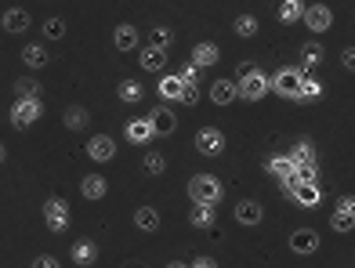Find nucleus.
<instances>
[{
  "mask_svg": "<svg viewBox=\"0 0 355 268\" xmlns=\"http://www.w3.org/2000/svg\"><path fill=\"white\" fill-rule=\"evenodd\" d=\"M178 76H182V80H185V84H196V76H200V66H196V62H192V58H189V62H185V69H182V73H178Z\"/></svg>",
  "mask_w": 355,
  "mask_h": 268,
  "instance_id": "nucleus-38",
  "label": "nucleus"
},
{
  "mask_svg": "<svg viewBox=\"0 0 355 268\" xmlns=\"http://www.w3.org/2000/svg\"><path fill=\"white\" fill-rule=\"evenodd\" d=\"M149 120H153V127H156V134H159V138H171V134L178 131V116L171 113L167 105H156L153 113H149Z\"/></svg>",
  "mask_w": 355,
  "mask_h": 268,
  "instance_id": "nucleus-14",
  "label": "nucleus"
},
{
  "mask_svg": "<svg viewBox=\"0 0 355 268\" xmlns=\"http://www.w3.org/2000/svg\"><path fill=\"white\" fill-rule=\"evenodd\" d=\"M62 123H66L69 131H84L87 123H91V113H87L84 105H69L66 113H62Z\"/></svg>",
  "mask_w": 355,
  "mask_h": 268,
  "instance_id": "nucleus-24",
  "label": "nucleus"
},
{
  "mask_svg": "<svg viewBox=\"0 0 355 268\" xmlns=\"http://www.w3.org/2000/svg\"><path fill=\"white\" fill-rule=\"evenodd\" d=\"M33 265H37V268H58V258H51V254H44V258H37Z\"/></svg>",
  "mask_w": 355,
  "mask_h": 268,
  "instance_id": "nucleus-43",
  "label": "nucleus"
},
{
  "mask_svg": "<svg viewBox=\"0 0 355 268\" xmlns=\"http://www.w3.org/2000/svg\"><path fill=\"white\" fill-rule=\"evenodd\" d=\"M196 152L207 156V160H218V156L225 152V134L218 127H203L196 131Z\"/></svg>",
  "mask_w": 355,
  "mask_h": 268,
  "instance_id": "nucleus-6",
  "label": "nucleus"
},
{
  "mask_svg": "<svg viewBox=\"0 0 355 268\" xmlns=\"http://www.w3.org/2000/svg\"><path fill=\"white\" fill-rule=\"evenodd\" d=\"M221 196H225V185L214 178V175H192L189 178V199L192 203H221Z\"/></svg>",
  "mask_w": 355,
  "mask_h": 268,
  "instance_id": "nucleus-3",
  "label": "nucleus"
},
{
  "mask_svg": "<svg viewBox=\"0 0 355 268\" xmlns=\"http://www.w3.org/2000/svg\"><path fill=\"white\" fill-rule=\"evenodd\" d=\"M290 156H294L297 163H301V160H315V145H312L309 138H297V141H294V149H290Z\"/></svg>",
  "mask_w": 355,
  "mask_h": 268,
  "instance_id": "nucleus-35",
  "label": "nucleus"
},
{
  "mask_svg": "<svg viewBox=\"0 0 355 268\" xmlns=\"http://www.w3.org/2000/svg\"><path fill=\"white\" fill-rule=\"evenodd\" d=\"M138 44H141V37H138V29L131 26V22H120L116 29H112V47L116 51H138Z\"/></svg>",
  "mask_w": 355,
  "mask_h": 268,
  "instance_id": "nucleus-11",
  "label": "nucleus"
},
{
  "mask_svg": "<svg viewBox=\"0 0 355 268\" xmlns=\"http://www.w3.org/2000/svg\"><path fill=\"white\" fill-rule=\"evenodd\" d=\"M189 58L196 62L200 69H211V66H218L221 51H218V44H211V40H200L196 47H192V55H189Z\"/></svg>",
  "mask_w": 355,
  "mask_h": 268,
  "instance_id": "nucleus-15",
  "label": "nucleus"
},
{
  "mask_svg": "<svg viewBox=\"0 0 355 268\" xmlns=\"http://www.w3.org/2000/svg\"><path fill=\"white\" fill-rule=\"evenodd\" d=\"M236 222L247 225V229L261 225V222H265V207H261L257 199H239V203H236Z\"/></svg>",
  "mask_w": 355,
  "mask_h": 268,
  "instance_id": "nucleus-10",
  "label": "nucleus"
},
{
  "mask_svg": "<svg viewBox=\"0 0 355 268\" xmlns=\"http://www.w3.org/2000/svg\"><path fill=\"white\" fill-rule=\"evenodd\" d=\"M44 225H47V232H55V235H62L69 229V203L62 196L44 199Z\"/></svg>",
  "mask_w": 355,
  "mask_h": 268,
  "instance_id": "nucleus-5",
  "label": "nucleus"
},
{
  "mask_svg": "<svg viewBox=\"0 0 355 268\" xmlns=\"http://www.w3.org/2000/svg\"><path fill=\"white\" fill-rule=\"evenodd\" d=\"M294 167H297V160H294V156H272V160H265V170H268V175L272 178H279V181H286L290 175H294Z\"/></svg>",
  "mask_w": 355,
  "mask_h": 268,
  "instance_id": "nucleus-19",
  "label": "nucleus"
},
{
  "mask_svg": "<svg viewBox=\"0 0 355 268\" xmlns=\"http://www.w3.org/2000/svg\"><path fill=\"white\" fill-rule=\"evenodd\" d=\"M319 196H322V193H319V181H301L294 193H290V199L301 203V207H315Z\"/></svg>",
  "mask_w": 355,
  "mask_h": 268,
  "instance_id": "nucleus-22",
  "label": "nucleus"
},
{
  "mask_svg": "<svg viewBox=\"0 0 355 268\" xmlns=\"http://www.w3.org/2000/svg\"><path fill=\"white\" fill-rule=\"evenodd\" d=\"M236 87H239V98H243V102H261L265 94L272 91V80L254 66V62H239V80H236Z\"/></svg>",
  "mask_w": 355,
  "mask_h": 268,
  "instance_id": "nucleus-1",
  "label": "nucleus"
},
{
  "mask_svg": "<svg viewBox=\"0 0 355 268\" xmlns=\"http://www.w3.org/2000/svg\"><path fill=\"white\" fill-rule=\"evenodd\" d=\"M80 193H84V199H105L109 181H105L102 175H87L84 181H80Z\"/></svg>",
  "mask_w": 355,
  "mask_h": 268,
  "instance_id": "nucleus-23",
  "label": "nucleus"
},
{
  "mask_svg": "<svg viewBox=\"0 0 355 268\" xmlns=\"http://www.w3.org/2000/svg\"><path fill=\"white\" fill-rule=\"evenodd\" d=\"M236 98H239V87L232 80H214L211 84V102L214 105H232Z\"/></svg>",
  "mask_w": 355,
  "mask_h": 268,
  "instance_id": "nucleus-21",
  "label": "nucleus"
},
{
  "mask_svg": "<svg viewBox=\"0 0 355 268\" xmlns=\"http://www.w3.org/2000/svg\"><path fill=\"white\" fill-rule=\"evenodd\" d=\"M301 19H304V0H283V4H279V22L294 26Z\"/></svg>",
  "mask_w": 355,
  "mask_h": 268,
  "instance_id": "nucleus-28",
  "label": "nucleus"
},
{
  "mask_svg": "<svg viewBox=\"0 0 355 268\" xmlns=\"http://www.w3.org/2000/svg\"><path fill=\"white\" fill-rule=\"evenodd\" d=\"M232 29H236V37L250 40V37H257V29H261V26H257V19H254V15H239V19L232 22Z\"/></svg>",
  "mask_w": 355,
  "mask_h": 268,
  "instance_id": "nucleus-31",
  "label": "nucleus"
},
{
  "mask_svg": "<svg viewBox=\"0 0 355 268\" xmlns=\"http://www.w3.org/2000/svg\"><path fill=\"white\" fill-rule=\"evenodd\" d=\"M304 73L301 66H283L276 76H272V91L279 94V98H290V102H301V84H304Z\"/></svg>",
  "mask_w": 355,
  "mask_h": 268,
  "instance_id": "nucleus-2",
  "label": "nucleus"
},
{
  "mask_svg": "<svg viewBox=\"0 0 355 268\" xmlns=\"http://www.w3.org/2000/svg\"><path fill=\"white\" fill-rule=\"evenodd\" d=\"M304 26H309L312 33H327V29L334 26V11L327 4H309L304 8Z\"/></svg>",
  "mask_w": 355,
  "mask_h": 268,
  "instance_id": "nucleus-8",
  "label": "nucleus"
},
{
  "mask_svg": "<svg viewBox=\"0 0 355 268\" xmlns=\"http://www.w3.org/2000/svg\"><path fill=\"white\" fill-rule=\"evenodd\" d=\"M341 66L348 73H355V47H345V51H341Z\"/></svg>",
  "mask_w": 355,
  "mask_h": 268,
  "instance_id": "nucleus-42",
  "label": "nucleus"
},
{
  "mask_svg": "<svg viewBox=\"0 0 355 268\" xmlns=\"http://www.w3.org/2000/svg\"><path fill=\"white\" fill-rule=\"evenodd\" d=\"M164 98H171V102H182V94H185V80L182 76H159V87H156Z\"/></svg>",
  "mask_w": 355,
  "mask_h": 268,
  "instance_id": "nucleus-26",
  "label": "nucleus"
},
{
  "mask_svg": "<svg viewBox=\"0 0 355 268\" xmlns=\"http://www.w3.org/2000/svg\"><path fill=\"white\" fill-rule=\"evenodd\" d=\"M11 94L15 98H40V80L37 76H19V80L11 84Z\"/></svg>",
  "mask_w": 355,
  "mask_h": 268,
  "instance_id": "nucleus-25",
  "label": "nucleus"
},
{
  "mask_svg": "<svg viewBox=\"0 0 355 268\" xmlns=\"http://www.w3.org/2000/svg\"><path fill=\"white\" fill-rule=\"evenodd\" d=\"M141 94H145V91H141L138 80H120V87H116V98L127 102V105H138V102H141Z\"/></svg>",
  "mask_w": 355,
  "mask_h": 268,
  "instance_id": "nucleus-30",
  "label": "nucleus"
},
{
  "mask_svg": "<svg viewBox=\"0 0 355 268\" xmlns=\"http://www.w3.org/2000/svg\"><path fill=\"white\" fill-rule=\"evenodd\" d=\"M290 250H294V254H315V250H319V232L315 229L290 232Z\"/></svg>",
  "mask_w": 355,
  "mask_h": 268,
  "instance_id": "nucleus-12",
  "label": "nucleus"
},
{
  "mask_svg": "<svg viewBox=\"0 0 355 268\" xmlns=\"http://www.w3.org/2000/svg\"><path fill=\"white\" fill-rule=\"evenodd\" d=\"M40 116H44L40 98H15V105H11V127H15V131L33 127Z\"/></svg>",
  "mask_w": 355,
  "mask_h": 268,
  "instance_id": "nucleus-4",
  "label": "nucleus"
},
{
  "mask_svg": "<svg viewBox=\"0 0 355 268\" xmlns=\"http://www.w3.org/2000/svg\"><path fill=\"white\" fill-rule=\"evenodd\" d=\"M141 167H145V175H164L167 160H164L159 152H145V156H141Z\"/></svg>",
  "mask_w": 355,
  "mask_h": 268,
  "instance_id": "nucleus-33",
  "label": "nucleus"
},
{
  "mask_svg": "<svg viewBox=\"0 0 355 268\" xmlns=\"http://www.w3.org/2000/svg\"><path fill=\"white\" fill-rule=\"evenodd\" d=\"M214 203H192V211H189V225L192 229H214Z\"/></svg>",
  "mask_w": 355,
  "mask_h": 268,
  "instance_id": "nucleus-18",
  "label": "nucleus"
},
{
  "mask_svg": "<svg viewBox=\"0 0 355 268\" xmlns=\"http://www.w3.org/2000/svg\"><path fill=\"white\" fill-rule=\"evenodd\" d=\"M0 22H4V33H26V29L33 26V19H29L26 8H8Z\"/></svg>",
  "mask_w": 355,
  "mask_h": 268,
  "instance_id": "nucleus-16",
  "label": "nucleus"
},
{
  "mask_svg": "<svg viewBox=\"0 0 355 268\" xmlns=\"http://www.w3.org/2000/svg\"><path fill=\"white\" fill-rule=\"evenodd\" d=\"M135 225H138L141 232H156V229H159V211H156V207H138V211H135Z\"/></svg>",
  "mask_w": 355,
  "mask_h": 268,
  "instance_id": "nucleus-29",
  "label": "nucleus"
},
{
  "mask_svg": "<svg viewBox=\"0 0 355 268\" xmlns=\"http://www.w3.org/2000/svg\"><path fill=\"white\" fill-rule=\"evenodd\" d=\"M87 160H94V163L116 160V141H112L109 134H94V138H87Z\"/></svg>",
  "mask_w": 355,
  "mask_h": 268,
  "instance_id": "nucleus-7",
  "label": "nucleus"
},
{
  "mask_svg": "<svg viewBox=\"0 0 355 268\" xmlns=\"http://www.w3.org/2000/svg\"><path fill=\"white\" fill-rule=\"evenodd\" d=\"M123 134H127V141H135V145H145V141L156 138V127H153L149 116H138V120H127L123 123Z\"/></svg>",
  "mask_w": 355,
  "mask_h": 268,
  "instance_id": "nucleus-9",
  "label": "nucleus"
},
{
  "mask_svg": "<svg viewBox=\"0 0 355 268\" xmlns=\"http://www.w3.org/2000/svg\"><path fill=\"white\" fill-rule=\"evenodd\" d=\"M141 69H149V73H159V69H167V47H159V44H149V47H141Z\"/></svg>",
  "mask_w": 355,
  "mask_h": 268,
  "instance_id": "nucleus-13",
  "label": "nucleus"
},
{
  "mask_svg": "<svg viewBox=\"0 0 355 268\" xmlns=\"http://www.w3.org/2000/svg\"><path fill=\"white\" fill-rule=\"evenodd\" d=\"M22 62L29 69H44L47 66V47L44 44H26L22 47Z\"/></svg>",
  "mask_w": 355,
  "mask_h": 268,
  "instance_id": "nucleus-27",
  "label": "nucleus"
},
{
  "mask_svg": "<svg viewBox=\"0 0 355 268\" xmlns=\"http://www.w3.org/2000/svg\"><path fill=\"white\" fill-rule=\"evenodd\" d=\"M149 40L159 44V47H171V29H167V26H156L153 33H149Z\"/></svg>",
  "mask_w": 355,
  "mask_h": 268,
  "instance_id": "nucleus-37",
  "label": "nucleus"
},
{
  "mask_svg": "<svg viewBox=\"0 0 355 268\" xmlns=\"http://www.w3.org/2000/svg\"><path fill=\"white\" fill-rule=\"evenodd\" d=\"M44 37L47 40H62V37H66V19H58V15H55V19H47L44 22Z\"/></svg>",
  "mask_w": 355,
  "mask_h": 268,
  "instance_id": "nucleus-36",
  "label": "nucleus"
},
{
  "mask_svg": "<svg viewBox=\"0 0 355 268\" xmlns=\"http://www.w3.org/2000/svg\"><path fill=\"white\" fill-rule=\"evenodd\" d=\"M322 58H327V47H322L319 40H304V47H301V69H304V73L319 69Z\"/></svg>",
  "mask_w": 355,
  "mask_h": 268,
  "instance_id": "nucleus-17",
  "label": "nucleus"
},
{
  "mask_svg": "<svg viewBox=\"0 0 355 268\" xmlns=\"http://www.w3.org/2000/svg\"><path fill=\"white\" fill-rule=\"evenodd\" d=\"M189 265H192V268H214V265H218V258H211V254H200V258H192Z\"/></svg>",
  "mask_w": 355,
  "mask_h": 268,
  "instance_id": "nucleus-41",
  "label": "nucleus"
},
{
  "mask_svg": "<svg viewBox=\"0 0 355 268\" xmlns=\"http://www.w3.org/2000/svg\"><path fill=\"white\" fill-rule=\"evenodd\" d=\"M69 258H73V265H80V268H91L94 261H98V247H94L91 240H76Z\"/></svg>",
  "mask_w": 355,
  "mask_h": 268,
  "instance_id": "nucleus-20",
  "label": "nucleus"
},
{
  "mask_svg": "<svg viewBox=\"0 0 355 268\" xmlns=\"http://www.w3.org/2000/svg\"><path fill=\"white\" fill-rule=\"evenodd\" d=\"M334 211H345V214H355V196H352V193H348V196H341V199L334 203Z\"/></svg>",
  "mask_w": 355,
  "mask_h": 268,
  "instance_id": "nucleus-39",
  "label": "nucleus"
},
{
  "mask_svg": "<svg viewBox=\"0 0 355 268\" xmlns=\"http://www.w3.org/2000/svg\"><path fill=\"white\" fill-rule=\"evenodd\" d=\"M200 102V91H196V84H185V94H182V105H196Z\"/></svg>",
  "mask_w": 355,
  "mask_h": 268,
  "instance_id": "nucleus-40",
  "label": "nucleus"
},
{
  "mask_svg": "<svg viewBox=\"0 0 355 268\" xmlns=\"http://www.w3.org/2000/svg\"><path fill=\"white\" fill-rule=\"evenodd\" d=\"M330 229H334V232H341V235H345V232H352V229H355V214L334 211V214H330Z\"/></svg>",
  "mask_w": 355,
  "mask_h": 268,
  "instance_id": "nucleus-32",
  "label": "nucleus"
},
{
  "mask_svg": "<svg viewBox=\"0 0 355 268\" xmlns=\"http://www.w3.org/2000/svg\"><path fill=\"white\" fill-rule=\"evenodd\" d=\"M322 98V84L315 80V76H304L301 84V102H319Z\"/></svg>",
  "mask_w": 355,
  "mask_h": 268,
  "instance_id": "nucleus-34",
  "label": "nucleus"
}]
</instances>
